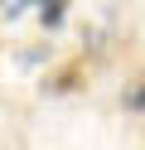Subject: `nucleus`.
Wrapping results in <instances>:
<instances>
[{
    "mask_svg": "<svg viewBox=\"0 0 145 150\" xmlns=\"http://www.w3.org/2000/svg\"><path fill=\"white\" fill-rule=\"evenodd\" d=\"M82 78H87V63H82V58H68L63 68H53V73L44 78V92H48V97H68V92L82 87Z\"/></svg>",
    "mask_w": 145,
    "mask_h": 150,
    "instance_id": "nucleus-1",
    "label": "nucleus"
},
{
    "mask_svg": "<svg viewBox=\"0 0 145 150\" xmlns=\"http://www.w3.org/2000/svg\"><path fill=\"white\" fill-rule=\"evenodd\" d=\"M34 15H39L44 29H58V24L68 20V5H63V0H44V5H34Z\"/></svg>",
    "mask_w": 145,
    "mask_h": 150,
    "instance_id": "nucleus-2",
    "label": "nucleus"
},
{
    "mask_svg": "<svg viewBox=\"0 0 145 150\" xmlns=\"http://www.w3.org/2000/svg\"><path fill=\"white\" fill-rule=\"evenodd\" d=\"M126 107H131V111H145V82H135V87L126 92Z\"/></svg>",
    "mask_w": 145,
    "mask_h": 150,
    "instance_id": "nucleus-3",
    "label": "nucleus"
}]
</instances>
